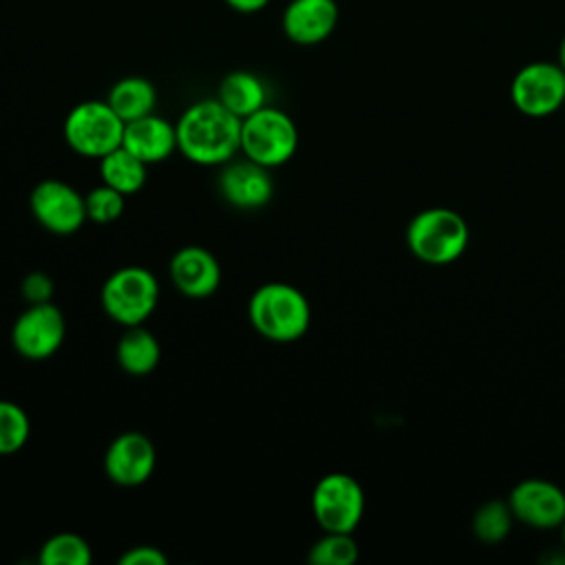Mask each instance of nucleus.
<instances>
[{"label": "nucleus", "mask_w": 565, "mask_h": 565, "mask_svg": "<svg viewBox=\"0 0 565 565\" xmlns=\"http://www.w3.org/2000/svg\"><path fill=\"white\" fill-rule=\"evenodd\" d=\"M99 298L110 320L124 327L143 324L159 302V282L150 269L126 265L104 280Z\"/></svg>", "instance_id": "5"}, {"label": "nucleus", "mask_w": 565, "mask_h": 565, "mask_svg": "<svg viewBox=\"0 0 565 565\" xmlns=\"http://www.w3.org/2000/svg\"><path fill=\"white\" fill-rule=\"evenodd\" d=\"M221 196L238 210H258L274 196V179L269 168L243 157L223 163L218 174Z\"/></svg>", "instance_id": "13"}, {"label": "nucleus", "mask_w": 565, "mask_h": 565, "mask_svg": "<svg viewBox=\"0 0 565 565\" xmlns=\"http://www.w3.org/2000/svg\"><path fill=\"white\" fill-rule=\"evenodd\" d=\"M20 294L26 300V305L51 302L53 294H55L53 278L44 271H29L20 282Z\"/></svg>", "instance_id": "26"}, {"label": "nucleus", "mask_w": 565, "mask_h": 565, "mask_svg": "<svg viewBox=\"0 0 565 565\" xmlns=\"http://www.w3.org/2000/svg\"><path fill=\"white\" fill-rule=\"evenodd\" d=\"M99 177L102 183L119 190L126 196L137 194L146 185L148 163L119 146L99 159Z\"/></svg>", "instance_id": "20"}, {"label": "nucleus", "mask_w": 565, "mask_h": 565, "mask_svg": "<svg viewBox=\"0 0 565 565\" xmlns=\"http://www.w3.org/2000/svg\"><path fill=\"white\" fill-rule=\"evenodd\" d=\"M31 435V419L26 411L11 402L0 399V455H13L22 450Z\"/></svg>", "instance_id": "24"}, {"label": "nucleus", "mask_w": 565, "mask_h": 565, "mask_svg": "<svg viewBox=\"0 0 565 565\" xmlns=\"http://www.w3.org/2000/svg\"><path fill=\"white\" fill-rule=\"evenodd\" d=\"M66 338V318L57 305H29L11 327V344L26 360H46L60 351Z\"/></svg>", "instance_id": "9"}, {"label": "nucleus", "mask_w": 565, "mask_h": 565, "mask_svg": "<svg viewBox=\"0 0 565 565\" xmlns=\"http://www.w3.org/2000/svg\"><path fill=\"white\" fill-rule=\"evenodd\" d=\"M115 358H117V364L128 375L141 377L157 369L161 358V347L152 331H148L143 324H135V327H126V331L117 340Z\"/></svg>", "instance_id": "17"}, {"label": "nucleus", "mask_w": 565, "mask_h": 565, "mask_svg": "<svg viewBox=\"0 0 565 565\" xmlns=\"http://www.w3.org/2000/svg\"><path fill=\"white\" fill-rule=\"evenodd\" d=\"M311 512L324 532L353 534L364 514V490L360 481L347 472L320 477L311 492Z\"/></svg>", "instance_id": "7"}, {"label": "nucleus", "mask_w": 565, "mask_h": 565, "mask_svg": "<svg viewBox=\"0 0 565 565\" xmlns=\"http://www.w3.org/2000/svg\"><path fill=\"white\" fill-rule=\"evenodd\" d=\"M558 64H561V68L565 71V35H563V40H561V44H558V60H556Z\"/></svg>", "instance_id": "29"}, {"label": "nucleus", "mask_w": 565, "mask_h": 565, "mask_svg": "<svg viewBox=\"0 0 565 565\" xmlns=\"http://www.w3.org/2000/svg\"><path fill=\"white\" fill-rule=\"evenodd\" d=\"M179 152L199 166H223L241 152V117L216 97L190 104L174 124Z\"/></svg>", "instance_id": "1"}, {"label": "nucleus", "mask_w": 565, "mask_h": 565, "mask_svg": "<svg viewBox=\"0 0 565 565\" xmlns=\"http://www.w3.org/2000/svg\"><path fill=\"white\" fill-rule=\"evenodd\" d=\"M106 102L124 121H132L154 113L157 88L141 75H128L110 86Z\"/></svg>", "instance_id": "19"}, {"label": "nucleus", "mask_w": 565, "mask_h": 565, "mask_svg": "<svg viewBox=\"0 0 565 565\" xmlns=\"http://www.w3.org/2000/svg\"><path fill=\"white\" fill-rule=\"evenodd\" d=\"M338 18L335 0H289L280 15V29L289 42L313 46L335 31Z\"/></svg>", "instance_id": "14"}, {"label": "nucleus", "mask_w": 565, "mask_h": 565, "mask_svg": "<svg viewBox=\"0 0 565 565\" xmlns=\"http://www.w3.org/2000/svg\"><path fill=\"white\" fill-rule=\"evenodd\" d=\"M84 201H86L88 221L99 223V225H108V223L117 221L126 207V194H121L119 190H115L106 183L88 190L84 194Z\"/></svg>", "instance_id": "25"}, {"label": "nucleus", "mask_w": 565, "mask_h": 565, "mask_svg": "<svg viewBox=\"0 0 565 565\" xmlns=\"http://www.w3.org/2000/svg\"><path fill=\"white\" fill-rule=\"evenodd\" d=\"M249 324L271 342H296L311 324L307 296L289 282H265L247 302Z\"/></svg>", "instance_id": "2"}, {"label": "nucleus", "mask_w": 565, "mask_h": 565, "mask_svg": "<svg viewBox=\"0 0 565 565\" xmlns=\"http://www.w3.org/2000/svg\"><path fill=\"white\" fill-rule=\"evenodd\" d=\"M358 556V543L347 532H324L307 552L311 565H353Z\"/></svg>", "instance_id": "23"}, {"label": "nucleus", "mask_w": 565, "mask_h": 565, "mask_svg": "<svg viewBox=\"0 0 565 565\" xmlns=\"http://www.w3.org/2000/svg\"><path fill=\"white\" fill-rule=\"evenodd\" d=\"M510 97L519 113L547 117L565 106V71L558 62H530L512 77Z\"/></svg>", "instance_id": "8"}, {"label": "nucleus", "mask_w": 565, "mask_h": 565, "mask_svg": "<svg viewBox=\"0 0 565 565\" xmlns=\"http://www.w3.org/2000/svg\"><path fill=\"white\" fill-rule=\"evenodd\" d=\"M271 0H225V4L238 13H258L263 11Z\"/></svg>", "instance_id": "28"}, {"label": "nucleus", "mask_w": 565, "mask_h": 565, "mask_svg": "<svg viewBox=\"0 0 565 565\" xmlns=\"http://www.w3.org/2000/svg\"><path fill=\"white\" fill-rule=\"evenodd\" d=\"M126 121L104 99H86L73 106L62 124L71 150L84 157L102 159L121 146Z\"/></svg>", "instance_id": "6"}, {"label": "nucleus", "mask_w": 565, "mask_h": 565, "mask_svg": "<svg viewBox=\"0 0 565 565\" xmlns=\"http://www.w3.org/2000/svg\"><path fill=\"white\" fill-rule=\"evenodd\" d=\"M470 241L466 218L450 207L419 210L406 225L411 254L426 265H448L457 260Z\"/></svg>", "instance_id": "3"}, {"label": "nucleus", "mask_w": 565, "mask_h": 565, "mask_svg": "<svg viewBox=\"0 0 565 565\" xmlns=\"http://www.w3.org/2000/svg\"><path fill=\"white\" fill-rule=\"evenodd\" d=\"M119 565H168V556L159 547L135 545L119 556Z\"/></svg>", "instance_id": "27"}, {"label": "nucleus", "mask_w": 565, "mask_h": 565, "mask_svg": "<svg viewBox=\"0 0 565 565\" xmlns=\"http://www.w3.org/2000/svg\"><path fill=\"white\" fill-rule=\"evenodd\" d=\"M296 150L298 128L285 110L267 104L241 119L243 157L271 170L287 163L296 154Z\"/></svg>", "instance_id": "4"}, {"label": "nucleus", "mask_w": 565, "mask_h": 565, "mask_svg": "<svg viewBox=\"0 0 565 565\" xmlns=\"http://www.w3.org/2000/svg\"><path fill=\"white\" fill-rule=\"evenodd\" d=\"M561 539H563V545H565V519H563V523H561Z\"/></svg>", "instance_id": "30"}, {"label": "nucleus", "mask_w": 565, "mask_h": 565, "mask_svg": "<svg viewBox=\"0 0 565 565\" xmlns=\"http://www.w3.org/2000/svg\"><path fill=\"white\" fill-rule=\"evenodd\" d=\"M93 550L79 534L60 532L49 536L38 554L40 565H88Z\"/></svg>", "instance_id": "22"}, {"label": "nucleus", "mask_w": 565, "mask_h": 565, "mask_svg": "<svg viewBox=\"0 0 565 565\" xmlns=\"http://www.w3.org/2000/svg\"><path fill=\"white\" fill-rule=\"evenodd\" d=\"M216 99L236 117L245 119L247 115L267 106V86L252 71H232L221 79Z\"/></svg>", "instance_id": "18"}, {"label": "nucleus", "mask_w": 565, "mask_h": 565, "mask_svg": "<svg viewBox=\"0 0 565 565\" xmlns=\"http://www.w3.org/2000/svg\"><path fill=\"white\" fill-rule=\"evenodd\" d=\"M157 466V450L150 437L137 430L117 435L104 455V472L117 486H141L146 483Z\"/></svg>", "instance_id": "12"}, {"label": "nucleus", "mask_w": 565, "mask_h": 565, "mask_svg": "<svg viewBox=\"0 0 565 565\" xmlns=\"http://www.w3.org/2000/svg\"><path fill=\"white\" fill-rule=\"evenodd\" d=\"M508 503L516 521L536 530L561 527L565 519V492L547 479L527 477L519 481L510 490Z\"/></svg>", "instance_id": "11"}, {"label": "nucleus", "mask_w": 565, "mask_h": 565, "mask_svg": "<svg viewBox=\"0 0 565 565\" xmlns=\"http://www.w3.org/2000/svg\"><path fill=\"white\" fill-rule=\"evenodd\" d=\"M121 146L139 157L143 163H161L177 148V128L168 119L150 113L146 117L126 121Z\"/></svg>", "instance_id": "16"}, {"label": "nucleus", "mask_w": 565, "mask_h": 565, "mask_svg": "<svg viewBox=\"0 0 565 565\" xmlns=\"http://www.w3.org/2000/svg\"><path fill=\"white\" fill-rule=\"evenodd\" d=\"M170 280L188 298H207L221 285V265L216 256L201 245H185L170 258Z\"/></svg>", "instance_id": "15"}, {"label": "nucleus", "mask_w": 565, "mask_h": 565, "mask_svg": "<svg viewBox=\"0 0 565 565\" xmlns=\"http://www.w3.org/2000/svg\"><path fill=\"white\" fill-rule=\"evenodd\" d=\"M35 221L57 236L75 234L86 221V201L71 183L60 179L40 181L29 194Z\"/></svg>", "instance_id": "10"}, {"label": "nucleus", "mask_w": 565, "mask_h": 565, "mask_svg": "<svg viewBox=\"0 0 565 565\" xmlns=\"http://www.w3.org/2000/svg\"><path fill=\"white\" fill-rule=\"evenodd\" d=\"M514 514H512V508L505 501L501 499H490L486 503H481L475 514H472V521H470V530L472 534L481 541V543H488V545H494V543H501L510 530H512V523H514Z\"/></svg>", "instance_id": "21"}]
</instances>
